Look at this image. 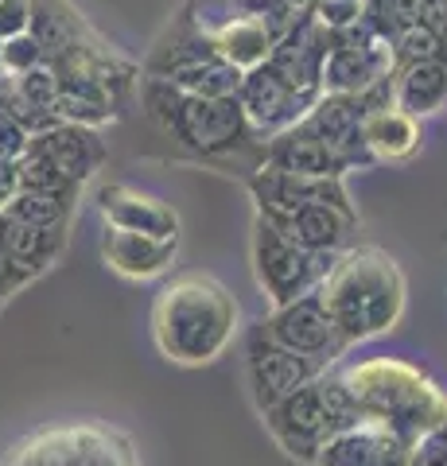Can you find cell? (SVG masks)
<instances>
[{"label":"cell","instance_id":"6da1fadb","mask_svg":"<svg viewBox=\"0 0 447 466\" xmlns=\"http://www.w3.org/2000/svg\"><path fill=\"white\" fill-rule=\"evenodd\" d=\"M315 291L346 346L397 330L409 303L405 272L378 245H346Z\"/></svg>","mask_w":447,"mask_h":466},{"label":"cell","instance_id":"7a4b0ae2","mask_svg":"<svg viewBox=\"0 0 447 466\" xmlns=\"http://www.w3.org/2000/svg\"><path fill=\"white\" fill-rule=\"evenodd\" d=\"M152 339L176 366H210L238 339V303L214 276L183 272L152 303Z\"/></svg>","mask_w":447,"mask_h":466},{"label":"cell","instance_id":"3957f363","mask_svg":"<svg viewBox=\"0 0 447 466\" xmlns=\"http://www.w3.org/2000/svg\"><path fill=\"white\" fill-rule=\"evenodd\" d=\"M339 373L358 408H362V416L393 428L409 443L447 412V392L421 366H412L405 358L378 354L354 361V366Z\"/></svg>","mask_w":447,"mask_h":466},{"label":"cell","instance_id":"277c9868","mask_svg":"<svg viewBox=\"0 0 447 466\" xmlns=\"http://www.w3.org/2000/svg\"><path fill=\"white\" fill-rule=\"evenodd\" d=\"M140 101L148 116L164 133L183 144L187 152L203 156V159H218V156H234L241 148H249L257 140L249 121L238 106V97H203V94H187L176 90L160 78H140Z\"/></svg>","mask_w":447,"mask_h":466},{"label":"cell","instance_id":"5b68a950","mask_svg":"<svg viewBox=\"0 0 447 466\" xmlns=\"http://www.w3.org/2000/svg\"><path fill=\"white\" fill-rule=\"evenodd\" d=\"M261 416H265V428L272 440H277V447L288 459H296L304 466L315 462V455L323 451L330 435H339L342 428L366 420L358 400L350 397V389H346L342 373H335V370L315 373L311 381H304L296 392H288L284 400L265 408Z\"/></svg>","mask_w":447,"mask_h":466},{"label":"cell","instance_id":"8992f818","mask_svg":"<svg viewBox=\"0 0 447 466\" xmlns=\"http://www.w3.org/2000/svg\"><path fill=\"white\" fill-rule=\"evenodd\" d=\"M0 466H140L128 435L97 424V420H70V424L36 428L12 443Z\"/></svg>","mask_w":447,"mask_h":466},{"label":"cell","instance_id":"52a82bcc","mask_svg":"<svg viewBox=\"0 0 447 466\" xmlns=\"http://www.w3.org/2000/svg\"><path fill=\"white\" fill-rule=\"evenodd\" d=\"M249 257H253L257 288L269 296L272 308H280V303H292L296 296L320 288V280L330 268V260H335L339 253H311V249H304V245L288 241L277 226L265 222V218H253Z\"/></svg>","mask_w":447,"mask_h":466},{"label":"cell","instance_id":"ba28073f","mask_svg":"<svg viewBox=\"0 0 447 466\" xmlns=\"http://www.w3.org/2000/svg\"><path fill=\"white\" fill-rule=\"evenodd\" d=\"M393 75V47L389 39L373 35L366 24L350 27V32H330L327 55H323V94H362L370 86L385 82Z\"/></svg>","mask_w":447,"mask_h":466},{"label":"cell","instance_id":"9c48e42d","mask_svg":"<svg viewBox=\"0 0 447 466\" xmlns=\"http://www.w3.org/2000/svg\"><path fill=\"white\" fill-rule=\"evenodd\" d=\"M261 330L269 334L272 342L296 350V354L320 361V366H330V361H339L346 350H350L342 342L339 327L330 323L320 291H304V296H296L292 303L272 308V315L261 319Z\"/></svg>","mask_w":447,"mask_h":466},{"label":"cell","instance_id":"30bf717a","mask_svg":"<svg viewBox=\"0 0 447 466\" xmlns=\"http://www.w3.org/2000/svg\"><path fill=\"white\" fill-rule=\"evenodd\" d=\"M330 366H320V361H311L304 354H296V350H288L280 342H272L269 334L257 330L249 334V342H245V377H249V392H253V404L261 408H272L277 400H284L288 392H296L304 381H311L315 373H323Z\"/></svg>","mask_w":447,"mask_h":466},{"label":"cell","instance_id":"8fae6325","mask_svg":"<svg viewBox=\"0 0 447 466\" xmlns=\"http://www.w3.org/2000/svg\"><path fill=\"white\" fill-rule=\"evenodd\" d=\"M249 195L257 214H277V210H296L308 207V202H327V207H339L346 214H358L350 195H346L342 179H320V175H296L284 171L277 164H257L249 175Z\"/></svg>","mask_w":447,"mask_h":466},{"label":"cell","instance_id":"7c38bea8","mask_svg":"<svg viewBox=\"0 0 447 466\" xmlns=\"http://www.w3.org/2000/svg\"><path fill=\"white\" fill-rule=\"evenodd\" d=\"M238 106L245 113V121H249L253 137L257 140H269L272 133H280V128L296 125L300 116L311 109V97L296 94L292 86H288L277 70H269L265 63L245 70L241 75V90H238Z\"/></svg>","mask_w":447,"mask_h":466},{"label":"cell","instance_id":"4fadbf2b","mask_svg":"<svg viewBox=\"0 0 447 466\" xmlns=\"http://www.w3.org/2000/svg\"><path fill=\"white\" fill-rule=\"evenodd\" d=\"M327 43H330V32L323 24H315L311 12H304L288 32L272 43V51L265 58L269 70H277V75L292 86L296 94L304 97H320V75H323V55H327Z\"/></svg>","mask_w":447,"mask_h":466},{"label":"cell","instance_id":"5bb4252c","mask_svg":"<svg viewBox=\"0 0 447 466\" xmlns=\"http://www.w3.org/2000/svg\"><path fill=\"white\" fill-rule=\"evenodd\" d=\"M409 440L378 420H358V424L330 435L311 466H405Z\"/></svg>","mask_w":447,"mask_h":466},{"label":"cell","instance_id":"9a60e30c","mask_svg":"<svg viewBox=\"0 0 447 466\" xmlns=\"http://www.w3.org/2000/svg\"><path fill=\"white\" fill-rule=\"evenodd\" d=\"M257 218H265L288 241L304 245L311 253H342L346 245H354V233H358V214L327 207V202H308V207H296V210L257 214Z\"/></svg>","mask_w":447,"mask_h":466},{"label":"cell","instance_id":"2e32d148","mask_svg":"<svg viewBox=\"0 0 447 466\" xmlns=\"http://www.w3.org/2000/svg\"><path fill=\"white\" fill-rule=\"evenodd\" d=\"M261 159L284 171H296V175H320V179H346V171H350L346 159L304 121L288 125L280 133H272L269 140H261Z\"/></svg>","mask_w":447,"mask_h":466},{"label":"cell","instance_id":"e0dca14e","mask_svg":"<svg viewBox=\"0 0 447 466\" xmlns=\"http://www.w3.org/2000/svg\"><path fill=\"white\" fill-rule=\"evenodd\" d=\"M32 148H39L43 156L59 167L70 183L86 187L94 179V171H102V164L109 159V148L97 128L90 125H70V121H59L51 128L32 137Z\"/></svg>","mask_w":447,"mask_h":466},{"label":"cell","instance_id":"ac0fdd59","mask_svg":"<svg viewBox=\"0 0 447 466\" xmlns=\"http://www.w3.org/2000/svg\"><path fill=\"white\" fill-rule=\"evenodd\" d=\"M106 226L117 229H133V233H148V238H179V214L171 202L144 195L128 183H109L97 195Z\"/></svg>","mask_w":447,"mask_h":466},{"label":"cell","instance_id":"d6986e66","mask_svg":"<svg viewBox=\"0 0 447 466\" xmlns=\"http://www.w3.org/2000/svg\"><path fill=\"white\" fill-rule=\"evenodd\" d=\"M102 257L113 272L125 276V280H156V276H164L171 265H176L179 238H148V233L106 226Z\"/></svg>","mask_w":447,"mask_h":466},{"label":"cell","instance_id":"ffe728a7","mask_svg":"<svg viewBox=\"0 0 447 466\" xmlns=\"http://www.w3.org/2000/svg\"><path fill=\"white\" fill-rule=\"evenodd\" d=\"M389 101L416 121L447 109V55L421 58V63L393 66L389 75Z\"/></svg>","mask_w":447,"mask_h":466},{"label":"cell","instance_id":"44dd1931","mask_svg":"<svg viewBox=\"0 0 447 466\" xmlns=\"http://www.w3.org/2000/svg\"><path fill=\"white\" fill-rule=\"evenodd\" d=\"M362 137H366V148L373 156V164H405L421 152V121L409 116L405 109H397L393 101L389 106H378L366 113V125H362Z\"/></svg>","mask_w":447,"mask_h":466},{"label":"cell","instance_id":"7402d4cb","mask_svg":"<svg viewBox=\"0 0 447 466\" xmlns=\"http://www.w3.org/2000/svg\"><path fill=\"white\" fill-rule=\"evenodd\" d=\"M210 43H214V51H218L229 66L253 70V66H261L269 58L277 35H272V27L265 20L234 12V16L222 20L218 27H210Z\"/></svg>","mask_w":447,"mask_h":466},{"label":"cell","instance_id":"603a6c76","mask_svg":"<svg viewBox=\"0 0 447 466\" xmlns=\"http://www.w3.org/2000/svg\"><path fill=\"white\" fill-rule=\"evenodd\" d=\"M0 229H5V245H8L12 260H16L32 280H39V276L66 253V241H70V229L24 226V222H16V218H8V214H0Z\"/></svg>","mask_w":447,"mask_h":466},{"label":"cell","instance_id":"cb8c5ba5","mask_svg":"<svg viewBox=\"0 0 447 466\" xmlns=\"http://www.w3.org/2000/svg\"><path fill=\"white\" fill-rule=\"evenodd\" d=\"M241 75L245 70L229 66L218 51H210V55L187 58V63H176V66H168L164 75H148V78H160L168 86H176V90L203 94V97H238Z\"/></svg>","mask_w":447,"mask_h":466},{"label":"cell","instance_id":"d4e9b609","mask_svg":"<svg viewBox=\"0 0 447 466\" xmlns=\"http://www.w3.org/2000/svg\"><path fill=\"white\" fill-rule=\"evenodd\" d=\"M8 218H16L24 226H39V229H70V218H75V207L55 195L43 191H27V187H16V195L8 198V207L0 210Z\"/></svg>","mask_w":447,"mask_h":466},{"label":"cell","instance_id":"484cf974","mask_svg":"<svg viewBox=\"0 0 447 466\" xmlns=\"http://www.w3.org/2000/svg\"><path fill=\"white\" fill-rule=\"evenodd\" d=\"M16 175H20V187H27V191H43V195H55V198L70 202V207H78L82 187H78V183H70L66 175L55 167L39 148H32V140H27L24 156L16 159Z\"/></svg>","mask_w":447,"mask_h":466},{"label":"cell","instance_id":"4316f807","mask_svg":"<svg viewBox=\"0 0 447 466\" xmlns=\"http://www.w3.org/2000/svg\"><path fill=\"white\" fill-rule=\"evenodd\" d=\"M393 66H405V63H421V58H436V55H447L443 47V39L432 32V27L424 20H416V24H405L401 32L393 35Z\"/></svg>","mask_w":447,"mask_h":466},{"label":"cell","instance_id":"83f0119b","mask_svg":"<svg viewBox=\"0 0 447 466\" xmlns=\"http://www.w3.org/2000/svg\"><path fill=\"white\" fill-rule=\"evenodd\" d=\"M229 5H234V12H241V16L265 20L277 39L308 12V0H229Z\"/></svg>","mask_w":447,"mask_h":466},{"label":"cell","instance_id":"f1b7e54d","mask_svg":"<svg viewBox=\"0 0 447 466\" xmlns=\"http://www.w3.org/2000/svg\"><path fill=\"white\" fill-rule=\"evenodd\" d=\"M16 82L20 97L27 101V106H36L43 113H55V97H59V78H55V70L47 63H39L32 70H24V75L12 78Z\"/></svg>","mask_w":447,"mask_h":466},{"label":"cell","instance_id":"f546056e","mask_svg":"<svg viewBox=\"0 0 447 466\" xmlns=\"http://www.w3.org/2000/svg\"><path fill=\"white\" fill-rule=\"evenodd\" d=\"M39 63H43V47H39V39L32 32H16V35L0 39V75L16 78V75H24V70L39 66Z\"/></svg>","mask_w":447,"mask_h":466},{"label":"cell","instance_id":"4dcf8cb0","mask_svg":"<svg viewBox=\"0 0 447 466\" xmlns=\"http://www.w3.org/2000/svg\"><path fill=\"white\" fill-rule=\"evenodd\" d=\"M308 12L327 32H350L366 16V0H308Z\"/></svg>","mask_w":447,"mask_h":466},{"label":"cell","instance_id":"1f68e13d","mask_svg":"<svg viewBox=\"0 0 447 466\" xmlns=\"http://www.w3.org/2000/svg\"><path fill=\"white\" fill-rule=\"evenodd\" d=\"M405 466H447V412L409 443Z\"/></svg>","mask_w":447,"mask_h":466},{"label":"cell","instance_id":"d6a6232c","mask_svg":"<svg viewBox=\"0 0 447 466\" xmlns=\"http://www.w3.org/2000/svg\"><path fill=\"white\" fill-rule=\"evenodd\" d=\"M32 284V276H27L16 260H12V253H8V245H5V229H0V308L16 296L20 288H27Z\"/></svg>","mask_w":447,"mask_h":466},{"label":"cell","instance_id":"836d02e7","mask_svg":"<svg viewBox=\"0 0 447 466\" xmlns=\"http://www.w3.org/2000/svg\"><path fill=\"white\" fill-rule=\"evenodd\" d=\"M27 140H32V133H27L16 116H8L5 109H0V159H20Z\"/></svg>","mask_w":447,"mask_h":466},{"label":"cell","instance_id":"e575fe53","mask_svg":"<svg viewBox=\"0 0 447 466\" xmlns=\"http://www.w3.org/2000/svg\"><path fill=\"white\" fill-rule=\"evenodd\" d=\"M32 27V0H0V39Z\"/></svg>","mask_w":447,"mask_h":466},{"label":"cell","instance_id":"d590c367","mask_svg":"<svg viewBox=\"0 0 447 466\" xmlns=\"http://www.w3.org/2000/svg\"><path fill=\"white\" fill-rule=\"evenodd\" d=\"M20 175H16V159H0V210L8 207V198L16 195Z\"/></svg>","mask_w":447,"mask_h":466}]
</instances>
